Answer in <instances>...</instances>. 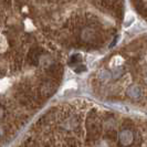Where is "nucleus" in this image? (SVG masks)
Returning <instances> with one entry per match:
<instances>
[{
    "label": "nucleus",
    "mask_w": 147,
    "mask_h": 147,
    "mask_svg": "<svg viewBox=\"0 0 147 147\" xmlns=\"http://www.w3.org/2000/svg\"><path fill=\"white\" fill-rule=\"evenodd\" d=\"M86 127V142L88 144H94L96 140H100L102 132H103V124H102V118L97 114V111L95 109L88 112V115L85 122Z\"/></svg>",
    "instance_id": "f257e3e1"
},
{
    "label": "nucleus",
    "mask_w": 147,
    "mask_h": 147,
    "mask_svg": "<svg viewBox=\"0 0 147 147\" xmlns=\"http://www.w3.org/2000/svg\"><path fill=\"white\" fill-rule=\"evenodd\" d=\"M58 116H60L59 124L61 129L65 132H76L80 129V117L74 112H64L63 114L59 113Z\"/></svg>",
    "instance_id": "f03ea898"
},
{
    "label": "nucleus",
    "mask_w": 147,
    "mask_h": 147,
    "mask_svg": "<svg viewBox=\"0 0 147 147\" xmlns=\"http://www.w3.org/2000/svg\"><path fill=\"white\" fill-rule=\"evenodd\" d=\"M58 82L52 80V79H49V78H45V79H42L41 82L39 83L37 88L38 94L41 98H49L51 97L55 92H57V88H58Z\"/></svg>",
    "instance_id": "7ed1b4c3"
},
{
    "label": "nucleus",
    "mask_w": 147,
    "mask_h": 147,
    "mask_svg": "<svg viewBox=\"0 0 147 147\" xmlns=\"http://www.w3.org/2000/svg\"><path fill=\"white\" fill-rule=\"evenodd\" d=\"M82 42L90 44H95L98 41V36L97 32L93 29L92 27H85L81 30V34H80Z\"/></svg>",
    "instance_id": "20e7f679"
},
{
    "label": "nucleus",
    "mask_w": 147,
    "mask_h": 147,
    "mask_svg": "<svg viewBox=\"0 0 147 147\" xmlns=\"http://www.w3.org/2000/svg\"><path fill=\"white\" fill-rule=\"evenodd\" d=\"M43 54L42 49L39 47H32L28 52V57H27V62L30 65H38L41 55Z\"/></svg>",
    "instance_id": "39448f33"
},
{
    "label": "nucleus",
    "mask_w": 147,
    "mask_h": 147,
    "mask_svg": "<svg viewBox=\"0 0 147 147\" xmlns=\"http://www.w3.org/2000/svg\"><path fill=\"white\" fill-rule=\"evenodd\" d=\"M134 6L136 7L137 12L147 21V1H136L134 2Z\"/></svg>",
    "instance_id": "423d86ee"
},
{
    "label": "nucleus",
    "mask_w": 147,
    "mask_h": 147,
    "mask_svg": "<svg viewBox=\"0 0 147 147\" xmlns=\"http://www.w3.org/2000/svg\"><path fill=\"white\" fill-rule=\"evenodd\" d=\"M62 147H79V142L74 137H67L62 144Z\"/></svg>",
    "instance_id": "0eeeda50"
},
{
    "label": "nucleus",
    "mask_w": 147,
    "mask_h": 147,
    "mask_svg": "<svg viewBox=\"0 0 147 147\" xmlns=\"http://www.w3.org/2000/svg\"><path fill=\"white\" fill-rule=\"evenodd\" d=\"M100 79H101L103 82H109L111 79H112V74H111L110 71H105V70H103V71L101 72V74H100Z\"/></svg>",
    "instance_id": "6e6552de"
},
{
    "label": "nucleus",
    "mask_w": 147,
    "mask_h": 147,
    "mask_svg": "<svg viewBox=\"0 0 147 147\" xmlns=\"http://www.w3.org/2000/svg\"><path fill=\"white\" fill-rule=\"evenodd\" d=\"M80 62H81V55H80L79 53L73 54V55L71 57V59H70V64H71V65H73L74 63H80Z\"/></svg>",
    "instance_id": "1a4fd4ad"
},
{
    "label": "nucleus",
    "mask_w": 147,
    "mask_h": 147,
    "mask_svg": "<svg viewBox=\"0 0 147 147\" xmlns=\"http://www.w3.org/2000/svg\"><path fill=\"white\" fill-rule=\"evenodd\" d=\"M85 70H86L85 65H80L75 69V72H83V71H85Z\"/></svg>",
    "instance_id": "9d476101"
},
{
    "label": "nucleus",
    "mask_w": 147,
    "mask_h": 147,
    "mask_svg": "<svg viewBox=\"0 0 147 147\" xmlns=\"http://www.w3.org/2000/svg\"><path fill=\"white\" fill-rule=\"evenodd\" d=\"M5 116V107L0 105V119Z\"/></svg>",
    "instance_id": "9b49d317"
},
{
    "label": "nucleus",
    "mask_w": 147,
    "mask_h": 147,
    "mask_svg": "<svg viewBox=\"0 0 147 147\" xmlns=\"http://www.w3.org/2000/svg\"><path fill=\"white\" fill-rule=\"evenodd\" d=\"M2 134H3V132L1 131V128H0V138H1V136H2Z\"/></svg>",
    "instance_id": "f8f14e48"
}]
</instances>
